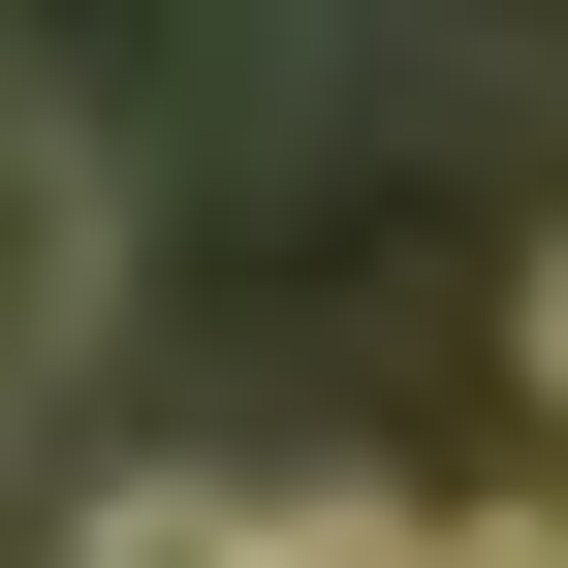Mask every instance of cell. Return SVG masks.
<instances>
[{
  "label": "cell",
  "instance_id": "cell-2",
  "mask_svg": "<svg viewBox=\"0 0 568 568\" xmlns=\"http://www.w3.org/2000/svg\"><path fill=\"white\" fill-rule=\"evenodd\" d=\"M95 253H126V222H95V159H63V126L0 95V379H32V347L95 316Z\"/></svg>",
  "mask_w": 568,
  "mask_h": 568
},
{
  "label": "cell",
  "instance_id": "cell-1",
  "mask_svg": "<svg viewBox=\"0 0 568 568\" xmlns=\"http://www.w3.org/2000/svg\"><path fill=\"white\" fill-rule=\"evenodd\" d=\"M32 568H316V506H284V474H95Z\"/></svg>",
  "mask_w": 568,
  "mask_h": 568
},
{
  "label": "cell",
  "instance_id": "cell-3",
  "mask_svg": "<svg viewBox=\"0 0 568 568\" xmlns=\"http://www.w3.org/2000/svg\"><path fill=\"white\" fill-rule=\"evenodd\" d=\"M537 410H568V253H537Z\"/></svg>",
  "mask_w": 568,
  "mask_h": 568
}]
</instances>
